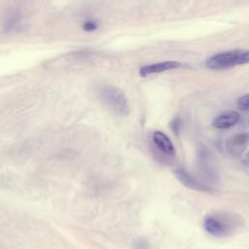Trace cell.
Returning a JSON list of instances; mask_svg holds the SVG:
<instances>
[{
	"label": "cell",
	"mask_w": 249,
	"mask_h": 249,
	"mask_svg": "<svg viewBox=\"0 0 249 249\" xmlns=\"http://www.w3.org/2000/svg\"><path fill=\"white\" fill-rule=\"evenodd\" d=\"M152 140L156 149L160 152L164 157L172 158L175 155V148L170 138L162 131L156 130L152 134Z\"/></svg>",
	"instance_id": "ba28073f"
},
{
	"label": "cell",
	"mask_w": 249,
	"mask_h": 249,
	"mask_svg": "<svg viewBox=\"0 0 249 249\" xmlns=\"http://www.w3.org/2000/svg\"><path fill=\"white\" fill-rule=\"evenodd\" d=\"M240 119V115L237 111L228 110L219 114L214 118L212 125L218 129H228L235 125Z\"/></svg>",
	"instance_id": "9c48e42d"
},
{
	"label": "cell",
	"mask_w": 249,
	"mask_h": 249,
	"mask_svg": "<svg viewBox=\"0 0 249 249\" xmlns=\"http://www.w3.org/2000/svg\"><path fill=\"white\" fill-rule=\"evenodd\" d=\"M196 166L200 174L209 182H216L219 179V171L215 158L204 147H200L196 152Z\"/></svg>",
	"instance_id": "277c9868"
},
{
	"label": "cell",
	"mask_w": 249,
	"mask_h": 249,
	"mask_svg": "<svg viewBox=\"0 0 249 249\" xmlns=\"http://www.w3.org/2000/svg\"><path fill=\"white\" fill-rule=\"evenodd\" d=\"M25 22V14L22 8L18 5H13L9 7L4 14L2 21L3 32H15L23 28Z\"/></svg>",
	"instance_id": "5b68a950"
},
{
	"label": "cell",
	"mask_w": 249,
	"mask_h": 249,
	"mask_svg": "<svg viewBox=\"0 0 249 249\" xmlns=\"http://www.w3.org/2000/svg\"><path fill=\"white\" fill-rule=\"evenodd\" d=\"M249 63V50H233L216 53L206 60V67L214 70H224L236 65Z\"/></svg>",
	"instance_id": "3957f363"
},
{
	"label": "cell",
	"mask_w": 249,
	"mask_h": 249,
	"mask_svg": "<svg viewBox=\"0 0 249 249\" xmlns=\"http://www.w3.org/2000/svg\"><path fill=\"white\" fill-rule=\"evenodd\" d=\"M181 125H182V123H181V120H180V119H174V120L170 123L171 129H172L173 132L176 133V134L179 133V130L181 129Z\"/></svg>",
	"instance_id": "4fadbf2b"
},
{
	"label": "cell",
	"mask_w": 249,
	"mask_h": 249,
	"mask_svg": "<svg viewBox=\"0 0 249 249\" xmlns=\"http://www.w3.org/2000/svg\"><path fill=\"white\" fill-rule=\"evenodd\" d=\"M236 104L240 110H249V93L240 96L237 99Z\"/></svg>",
	"instance_id": "8fae6325"
},
{
	"label": "cell",
	"mask_w": 249,
	"mask_h": 249,
	"mask_svg": "<svg viewBox=\"0 0 249 249\" xmlns=\"http://www.w3.org/2000/svg\"><path fill=\"white\" fill-rule=\"evenodd\" d=\"M248 124H249V120H248Z\"/></svg>",
	"instance_id": "2e32d148"
},
{
	"label": "cell",
	"mask_w": 249,
	"mask_h": 249,
	"mask_svg": "<svg viewBox=\"0 0 249 249\" xmlns=\"http://www.w3.org/2000/svg\"><path fill=\"white\" fill-rule=\"evenodd\" d=\"M173 173H174V176L177 178V180L182 185L187 187L188 189L197 191V192H211L212 191V189L208 185L199 181L197 178H196L193 174H191L184 167L175 168Z\"/></svg>",
	"instance_id": "8992f818"
},
{
	"label": "cell",
	"mask_w": 249,
	"mask_h": 249,
	"mask_svg": "<svg viewBox=\"0 0 249 249\" xmlns=\"http://www.w3.org/2000/svg\"><path fill=\"white\" fill-rule=\"evenodd\" d=\"M246 159L249 160V152L246 154Z\"/></svg>",
	"instance_id": "9a60e30c"
},
{
	"label": "cell",
	"mask_w": 249,
	"mask_h": 249,
	"mask_svg": "<svg viewBox=\"0 0 249 249\" xmlns=\"http://www.w3.org/2000/svg\"><path fill=\"white\" fill-rule=\"evenodd\" d=\"M100 101L115 115L126 117L129 114V106L124 91L114 86H101L97 89Z\"/></svg>",
	"instance_id": "7a4b0ae2"
},
{
	"label": "cell",
	"mask_w": 249,
	"mask_h": 249,
	"mask_svg": "<svg viewBox=\"0 0 249 249\" xmlns=\"http://www.w3.org/2000/svg\"><path fill=\"white\" fill-rule=\"evenodd\" d=\"M248 142V132H239L232 134L226 140V150L230 156L233 158H238L244 153Z\"/></svg>",
	"instance_id": "52a82bcc"
},
{
	"label": "cell",
	"mask_w": 249,
	"mask_h": 249,
	"mask_svg": "<svg viewBox=\"0 0 249 249\" xmlns=\"http://www.w3.org/2000/svg\"><path fill=\"white\" fill-rule=\"evenodd\" d=\"M98 27V23L92 19H89V20H86L84 23H83V29L87 32H92L94 31L95 29H97Z\"/></svg>",
	"instance_id": "7c38bea8"
},
{
	"label": "cell",
	"mask_w": 249,
	"mask_h": 249,
	"mask_svg": "<svg viewBox=\"0 0 249 249\" xmlns=\"http://www.w3.org/2000/svg\"><path fill=\"white\" fill-rule=\"evenodd\" d=\"M181 66V62L175 61V60H167V61H161L154 64H148L140 67L139 69V75L141 77H147L151 74L156 73H161L167 70L176 69Z\"/></svg>",
	"instance_id": "30bf717a"
},
{
	"label": "cell",
	"mask_w": 249,
	"mask_h": 249,
	"mask_svg": "<svg viewBox=\"0 0 249 249\" xmlns=\"http://www.w3.org/2000/svg\"><path fill=\"white\" fill-rule=\"evenodd\" d=\"M243 220L234 214L216 212L206 215L203 219L205 231L216 237H225L242 226Z\"/></svg>",
	"instance_id": "6da1fadb"
},
{
	"label": "cell",
	"mask_w": 249,
	"mask_h": 249,
	"mask_svg": "<svg viewBox=\"0 0 249 249\" xmlns=\"http://www.w3.org/2000/svg\"><path fill=\"white\" fill-rule=\"evenodd\" d=\"M135 249H149V244L144 239H138L135 244Z\"/></svg>",
	"instance_id": "5bb4252c"
}]
</instances>
